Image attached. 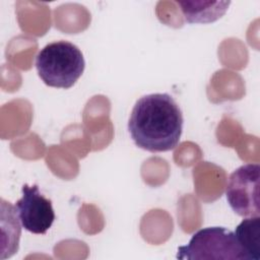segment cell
I'll use <instances>...</instances> for the list:
<instances>
[{
	"label": "cell",
	"instance_id": "obj_1",
	"mask_svg": "<svg viewBox=\"0 0 260 260\" xmlns=\"http://www.w3.org/2000/svg\"><path fill=\"white\" fill-rule=\"evenodd\" d=\"M181 108L169 93H150L139 98L128 121L135 145L149 152L174 149L183 131Z\"/></svg>",
	"mask_w": 260,
	"mask_h": 260
},
{
	"label": "cell",
	"instance_id": "obj_2",
	"mask_svg": "<svg viewBox=\"0 0 260 260\" xmlns=\"http://www.w3.org/2000/svg\"><path fill=\"white\" fill-rule=\"evenodd\" d=\"M85 61L80 49L68 41L46 45L36 56V69L44 83L56 88H70L82 75Z\"/></svg>",
	"mask_w": 260,
	"mask_h": 260
},
{
	"label": "cell",
	"instance_id": "obj_3",
	"mask_svg": "<svg viewBox=\"0 0 260 260\" xmlns=\"http://www.w3.org/2000/svg\"><path fill=\"white\" fill-rule=\"evenodd\" d=\"M177 258L247 260L235 233L222 226H209L196 232L186 246L178 248Z\"/></svg>",
	"mask_w": 260,
	"mask_h": 260
},
{
	"label": "cell",
	"instance_id": "obj_4",
	"mask_svg": "<svg viewBox=\"0 0 260 260\" xmlns=\"http://www.w3.org/2000/svg\"><path fill=\"white\" fill-rule=\"evenodd\" d=\"M259 179L258 164L243 165L231 174L225 187V196L231 208L238 215L260 216Z\"/></svg>",
	"mask_w": 260,
	"mask_h": 260
},
{
	"label": "cell",
	"instance_id": "obj_5",
	"mask_svg": "<svg viewBox=\"0 0 260 260\" xmlns=\"http://www.w3.org/2000/svg\"><path fill=\"white\" fill-rule=\"evenodd\" d=\"M21 194L15 204L21 226L31 234H46L55 220L52 201L40 192L38 185L24 184Z\"/></svg>",
	"mask_w": 260,
	"mask_h": 260
},
{
	"label": "cell",
	"instance_id": "obj_6",
	"mask_svg": "<svg viewBox=\"0 0 260 260\" xmlns=\"http://www.w3.org/2000/svg\"><path fill=\"white\" fill-rule=\"evenodd\" d=\"M189 23H210L219 19L229 9L230 1L184 0L176 2Z\"/></svg>",
	"mask_w": 260,
	"mask_h": 260
},
{
	"label": "cell",
	"instance_id": "obj_7",
	"mask_svg": "<svg viewBox=\"0 0 260 260\" xmlns=\"http://www.w3.org/2000/svg\"><path fill=\"white\" fill-rule=\"evenodd\" d=\"M235 236L247 260H260V216L245 217L237 225Z\"/></svg>",
	"mask_w": 260,
	"mask_h": 260
}]
</instances>
